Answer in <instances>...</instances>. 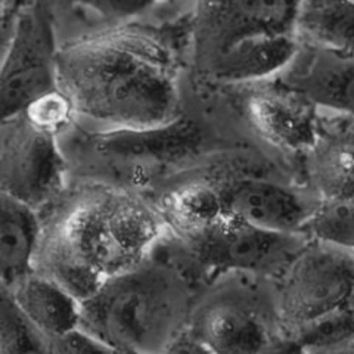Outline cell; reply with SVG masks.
<instances>
[{
    "mask_svg": "<svg viewBox=\"0 0 354 354\" xmlns=\"http://www.w3.org/2000/svg\"><path fill=\"white\" fill-rule=\"evenodd\" d=\"M22 115L31 124L58 136L64 129L73 123L75 111L68 96L58 87L31 102Z\"/></svg>",
    "mask_w": 354,
    "mask_h": 354,
    "instance_id": "obj_23",
    "label": "cell"
},
{
    "mask_svg": "<svg viewBox=\"0 0 354 354\" xmlns=\"http://www.w3.org/2000/svg\"><path fill=\"white\" fill-rule=\"evenodd\" d=\"M303 234L313 241L354 252V196L322 199Z\"/></svg>",
    "mask_w": 354,
    "mask_h": 354,
    "instance_id": "obj_20",
    "label": "cell"
},
{
    "mask_svg": "<svg viewBox=\"0 0 354 354\" xmlns=\"http://www.w3.org/2000/svg\"><path fill=\"white\" fill-rule=\"evenodd\" d=\"M199 140L198 127L183 117L151 129L96 130L88 139L102 157L129 162L182 160L195 151Z\"/></svg>",
    "mask_w": 354,
    "mask_h": 354,
    "instance_id": "obj_13",
    "label": "cell"
},
{
    "mask_svg": "<svg viewBox=\"0 0 354 354\" xmlns=\"http://www.w3.org/2000/svg\"><path fill=\"white\" fill-rule=\"evenodd\" d=\"M295 35L304 44L354 57V0H304Z\"/></svg>",
    "mask_w": 354,
    "mask_h": 354,
    "instance_id": "obj_18",
    "label": "cell"
},
{
    "mask_svg": "<svg viewBox=\"0 0 354 354\" xmlns=\"http://www.w3.org/2000/svg\"><path fill=\"white\" fill-rule=\"evenodd\" d=\"M304 0H199L196 49L208 62L229 44L257 35L294 32Z\"/></svg>",
    "mask_w": 354,
    "mask_h": 354,
    "instance_id": "obj_8",
    "label": "cell"
},
{
    "mask_svg": "<svg viewBox=\"0 0 354 354\" xmlns=\"http://www.w3.org/2000/svg\"><path fill=\"white\" fill-rule=\"evenodd\" d=\"M36 0H2V43H5L17 27L24 10Z\"/></svg>",
    "mask_w": 354,
    "mask_h": 354,
    "instance_id": "obj_26",
    "label": "cell"
},
{
    "mask_svg": "<svg viewBox=\"0 0 354 354\" xmlns=\"http://www.w3.org/2000/svg\"><path fill=\"white\" fill-rule=\"evenodd\" d=\"M217 187L221 214L274 234L301 235L316 208L290 187L259 177H241Z\"/></svg>",
    "mask_w": 354,
    "mask_h": 354,
    "instance_id": "obj_9",
    "label": "cell"
},
{
    "mask_svg": "<svg viewBox=\"0 0 354 354\" xmlns=\"http://www.w3.org/2000/svg\"><path fill=\"white\" fill-rule=\"evenodd\" d=\"M50 22L35 2L2 43V118L22 114L37 97L58 88Z\"/></svg>",
    "mask_w": 354,
    "mask_h": 354,
    "instance_id": "obj_7",
    "label": "cell"
},
{
    "mask_svg": "<svg viewBox=\"0 0 354 354\" xmlns=\"http://www.w3.org/2000/svg\"><path fill=\"white\" fill-rule=\"evenodd\" d=\"M44 226L39 209L2 192V288L10 290L36 272Z\"/></svg>",
    "mask_w": 354,
    "mask_h": 354,
    "instance_id": "obj_14",
    "label": "cell"
},
{
    "mask_svg": "<svg viewBox=\"0 0 354 354\" xmlns=\"http://www.w3.org/2000/svg\"><path fill=\"white\" fill-rule=\"evenodd\" d=\"M298 236L274 234L221 214L183 238L194 257L209 269L282 276L306 243Z\"/></svg>",
    "mask_w": 354,
    "mask_h": 354,
    "instance_id": "obj_5",
    "label": "cell"
},
{
    "mask_svg": "<svg viewBox=\"0 0 354 354\" xmlns=\"http://www.w3.org/2000/svg\"><path fill=\"white\" fill-rule=\"evenodd\" d=\"M0 353H49L48 339L31 324L8 291L2 290Z\"/></svg>",
    "mask_w": 354,
    "mask_h": 354,
    "instance_id": "obj_21",
    "label": "cell"
},
{
    "mask_svg": "<svg viewBox=\"0 0 354 354\" xmlns=\"http://www.w3.org/2000/svg\"><path fill=\"white\" fill-rule=\"evenodd\" d=\"M187 297L182 274L149 256L84 298L80 326L109 353H164L185 330Z\"/></svg>",
    "mask_w": 354,
    "mask_h": 354,
    "instance_id": "obj_3",
    "label": "cell"
},
{
    "mask_svg": "<svg viewBox=\"0 0 354 354\" xmlns=\"http://www.w3.org/2000/svg\"><path fill=\"white\" fill-rule=\"evenodd\" d=\"M254 86L247 109L252 124L261 135L282 149L298 152L312 149L320 130L319 108L281 79Z\"/></svg>",
    "mask_w": 354,
    "mask_h": 354,
    "instance_id": "obj_10",
    "label": "cell"
},
{
    "mask_svg": "<svg viewBox=\"0 0 354 354\" xmlns=\"http://www.w3.org/2000/svg\"><path fill=\"white\" fill-rule=\"evenodd\" d=\"M342 118L329 129L320 124L308 151V173L322 199L354 196V118Z\"/></svg>",
    "mask_w": 354,
    "mask_h": 354,
    "instance_id": "obj_16",
    "label": "cell"
},
{
    "mask_svg": "<svg viewBox=\"0 0 354 354\" xmlns=\"http://www.w3.org/2000/svg\"><path fill=\"white\" fill-rule=\"evenodd\" d=\"M300 49L301 41L294 32L257 35L229 44L207 65L218 83L256 84L281 75Z\"/></svg>",
    "mask_w": 354,
    "mask_h": 354,
    "instance_id": "obj_12",
    "label": "cell"
},
{
    "mask_svg": "<svg viewBox=\"0 0 354 354\" xmlns=\"http://www.w3.org/2000/svg\"><path fill=\"white\" fill-rule=\"evenodd\" d=\"M49 353H109V350L91 332L77 326L49 339Z\"/></svg>",
    "mask_w": 354,
    "mask_h": 354,
    "instance_id": "obj_25",
    "label": "cell"
},
{
    "mask_svg": "<svg viewBox=\"0 0 354 354\" xmlns=\"http://www.w3.org/2000/svg\"><path fill=\"white\" fill-rule=\"evenodd\" d=\"M58 87L96 130L151 129L180 117L171 50L148 32L109 28L57 52Z\"/></svg>",
    "mask_w": 354,
    "mask_h": 354,
    "instance_id": "obj_1",
    "label": "cell"
},
{
    "mask_svg": "<svg viewBox=\"0 0 354 354\" xmlns=\"http://www.w3.org/2000/svg\"><path fill=\"white\" fill-rule=\"evenodd\" d=\"M5 291L46 337L48 346L49 339L80 326L82 301L46 274L36 270Z\"/></svg>",
    "mask_w": 354,
    "mask_h": 354,
    "instance_id": "obj_15",
    "label": "cell"
},
{
    "mask_svg": "<svg viewBox=\"0 0 354 354\" xmlns=\"http://www.w3.org/2000/svg\"><path fill=\"white\" fill-rule=\"evenodd\" d=\"M354 294V252L310 239L282 273L279 313L294 334Z\"/></svg>",
    "mask_w": 354,
    "mask_h": 354,
    "instance_id": "obj_4",
    "label": "cell"
},
{
    "mask_svg": "<svg viewBox=\"0 0 354 354\" xmlns=\"http://www.w3.org/2000/svg\"><path fill=\"white\" fill-rule=\"evenodd\" d=\"M292 338L306 350L332 348L354 338V294L328 316L295 330Z\"/></svg>",
    "mask_w": 354,
    "mask_h": 354,
    "instance_id": "obj_22",
    "label": "cell"
},
{
    "mask_svg": "<svg viewBox=\"0 0 354 354\" xmlns=\"http://www.w3.org/2000/svg\"><path fill=\"white\" fill-rule=\"evenodd\" d=\"M192 335L205 351L216 353H257L268 344V334L259 319L234 303L208 307Z\"/></svg>",
    "mask_w": 354,
    "mask_h": 354,
    "instance_id": "obj_17",
    "label": "cell"
},
{
    "mask_svg": "<svg viewBox=\"0 0 354 354\" xmlns=\"http://www.w3.org/2000/svg\"><path fill=\"white\" fill-rule=\"evenodd\" d=\"M2 192L40 209L65 186V161L57 135L22 115L2 118Z\"/></svg>",
    "mask_w": 354,
    "mask_h": 354,
    "instance_id": "obj_6",
    "label": "cell"
},
{
    "mask_svg": "<svg viewBox=\"0 0 354 354\" xmlns=\"http://www.w3.org/2000/svg\"><path fill=\"white\" fill-rule=\"evenodd\" d=\"M162 214L180 236L192 234L221 216L218 187L208 183L177 187L165 198Z\"/></svg>",
    "mask_w": 354,
    "mask_h": 354,
    "instance_id": "obj_19",
    "label": "cell"
},
{
    "mask_svg": "<svg viewBox=\"0 0 354 354\" xmlns=\"http://www.w3.org/2000/svg\"><path fill=\"white\" fill-rule=\"evenodd\" d=\"M108 21L126 22L147 12L158 0H82Z\"/></svg>",
    "mask_w": 354,
    "mask_h": 354,
    "instance_id": "obj_24",
    "label": "cell"
},
{
    "mask_svg": "<svg viewBox=\"0 0 354 354\" xmlns=\"http://www.w3.org/2000/svg\"><path fill=\"white\" fill-rule=\"evenodd\" d=\"M165 226L164 214L138 196L86 187L44 227L36 270L83 301L111 276L152 256Z\"/></svg>",
    "mask_w": 354,
    "mask_h": 354,
    "instance_id": "obj_2",
    "label": "cell"
},
{
    "mask_svg": "<svg viewBox=\"0 0 354 354\" xmlns=\"http://www.w3.org/2000/svg\"><path fill=\"white\" fill-rule=\"evenodd\" d=\"M281 80L317 108L354 118V57L301 43Z\"/></svg>",
    "mask_w": 354,
    "mask_h": 354,
    "instance_id": "obj_11",
    "label": "cell"
}]
</instances>
